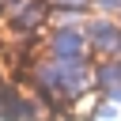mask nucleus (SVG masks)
<instances>
[{
    "mask_svg": "<svg viewBox=\"0 0 121 121\" xmlns=\"http://www.w3.org/2000/svg\"><path fill=\"white\" fill-rule=\"evenodd\" d=\"M49 19H53V4H49V0H15V4L4 11V23H8L11 38L42 34Z\"/></svg>",
    "mask_w": 121,
    "mask_h": 121,
    "instance_id": "1",
    "label": "nucleus"
},
{
    "mask_svg": "<svg viewBox=\"0 0 121 121\" xmlns=\"http://www.w3.org/2000/svg\"><path fill=\"white\" fill-rule=\"evenodd\" d=\"M87 45L95 60H121V23L110 15H91L83 23Z\"/></svg>",
    "mask_w": 121,
    "mask_h": 121,
    "instance_id": "2",
    "label": "nucleus"
},
{
    "mask_svg": "<svg viewBox=\"0 0 121 121\" xmlns=\"http://www.w3.org/2000/svg\"><path fill=\"white\" fill-rule=\"evenodd\" d=\"M45 53L49 57H91L83 26H49L45 30Z\"/></svg>",
    "mask_w": 121,
    "mask_h": 121,
    "instance_id": "3",
    "label": "nucleus"
},
{
    "mask_svg": "<svg viewBox=\"0 0 121 121\" xmlns=\"http://www.w3.org/2000/svg\"><path fill=\"white\" fill-rule=\"evenodd\" d=\"M23 102H26V91L4 76L0 79V121H23Z\"/></svg>",
    "mask_w": 121,
    "mask_h": 121,
    "instance_id": "4",
    "label": "nucleus"
},
{
    "mask_svg": "<svg viewBox=\"0 0 121 121\" xmlns=\"http://www.w3.org/2000/svg\"><path fill=\"white\" fill-rule=\"evenodd\" d=\"M49 4H53V11H83V15L95 8V0H49Z\"/></svg>",
    "mask_w": 121,
    "mask_h": 121,
    "instance_id": "5",
    "label": "nucleus"
},
{
    "mask_svg": "<svg viewBox=\"0 0 121 121\" xmlns=\"http://www.w3.org/2000/svg\"><path fill=\"white\" fill-rule=\"evenodd\" d=\"M95 15H110V19H117V15H121V0H95Z\"/></svg>",
    "mask_w": 121,
    "mask_h": 121,
    "instance_id": "6",
    "label": "nucleus"
},
{
    "mask_svg": "<svg viewBox=\"0 0 121 121\" xmlns=\"http://www.w3.org/2000/svg\"><path fill=\"white\" fill-rule=\"evenodd\" d=\"M0 64H4V60H0ZM0 79H4V68H0Z\"/></svg>",
    "mask_w": 121,
    "mask_h": 121,
    "instance_id": "7",
    "label": "nucleus"
},
{
    "mask_svg": "<svg viewBox=\"0 0 121 121\" xmlns=\"http://www.w3.org/2000/svg\"><path fill=\"white\" fill-rule=\"evenodd\" d=\"M117 23H121V15H117Z\"/></svg>",
    "mask_w": 121,
    "mask_h": 121,
    "instance_id": "8",
    "label": "nucleus"
}]
</instances>
